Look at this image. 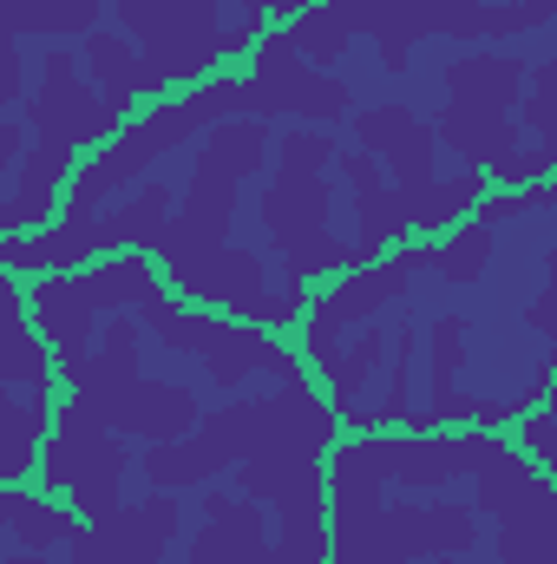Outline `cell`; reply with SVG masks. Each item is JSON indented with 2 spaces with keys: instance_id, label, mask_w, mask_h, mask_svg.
<instances>
[{
  "instance_id": "obj_14",
  "label": "cell",
  "mask_w": 557,
  "mask_h": 564,
  "mask_svg": "<svg viewBox=\"0 0 557 564\" xmlns=\"http://www.w3.org/2000/svg\"><path fill=\"white\" fill-rule=\"evenodd\" d=\"M250 119H308V126H341L354 112V93L348 79H335L328 66L302 59L288 33H263L250 66Z\"/></svg>"
},
{
  "instance_id": "obj_28",
  "label": "cell",
  "mask_w": 557,
  "mask_h": 564,
  "mask_svg": "<svg viewBox=\"0 0 557 564\" xmlns=\"http://www.w3.org/2000/svg\"><path fill=\"white\" fill-rule=\"evenodd\" d=\"M492 243H499V230L492 224H479V217H466L452 237H439V276L446 282H479L485 276V263H492Z\"/></svg>"
},
{
  "instance_id": "obj_17",
  "label": "cell",
  "mask_w": 557,
  "mask_h": 564,
  "mask_svg": "<svg viewBox=\"0 0 557 564\" xmlns=\"http://www.w3.org/2000/svg\"><path fill=\"white\" fill-rule=\"evenodd\" d=\"M354 144H361L368 158H381L387 177H394L401 191H426V184H439V171H433V158H439V132L419 119L414 106H361V112H354Z\"/></svg>"
},
{
  "instance_id": "obj_5",
  "label": "cell",
  "mask_w": 557,
  "mask_h": 564,
  "mask_svg": "<svg viewBox=\"0 0 557 564\" xmlns=\"http://www.w3.org/2000/svg\"><path fill=\"white\" fill-rule=\"evenodd\" d=\"M139 322L177 355H197L210 368L217 388H243L250 375H276V381H308V355L302 341H282L276 328L263 322H243V315H223V308H197L171 289H157L139 308Z\"/></svg>"
},
{
  "instance_id": "obj_8",
  "label": "cell",
  "mask_w": 557,
  "mask_h": 564,
  "mask_svg": "<svg viewBox=\"0 0 557 564\" xmlns=\"http://www.w3.org/2000/svg\"><path fill=\"white\" fill-rule=\"evenodd\" d=\"M472 506L499 525V564H557V473L499 440L472 473Z\"/></svg>"
},
{
  "instance_id": "obj_10",
  "label": "cell",
  "mask_w": 557,
  "mask_h": 564,
  "mask_svg": "<svg viewBox=\"0 0 557 564\" xmlns=\"http://www.w3.org/2000/svg\"><path fill=\"white\" fill-rule=\"evenodd\" d=\"M419 270H439V243H426V237L387 250V257H374V263H361V270H341V282L328 295H315L308 315H302V328H295L308 368L315 375H335V361L348 348V328H368L387 302H401Z\"/></svg>"
},
{
  "instance_id": "obj_29",
  "label": "cell",
  "mask_w": 557,
  "mask_h": 564,
  "mask_svg": "<svg viewBox=\"0 0 557 564\" xmlns=\"http://www.w3.org/2000/svg\"><path fill=\"white\" fill-rule=\"evenodd\" d=\"M525 132L538 139V151L557 164V59L532 66V93H525Z\"/></svg>"
},
{
  "instance_id": "obj_4",
  "label": "cell",
  "mask_w": 557,
  "mask_h": 564,
  "mask_svg": "<svg viewBox=\"0 0 557 564\" xmlns=\"http://www.w3.org/2000/svg\"><path fill=\"white\" fill-rule=\"evenodd\" d=\"M139 348H144V322L112 315V322H106V341H92V355H86L73 375H59L66 394L86 401L112 433H139V440H151V446L190 440L197 421H204L197 394L177 388V381H151V375H139Z\"/></svg>"
},
{
  "instance_id": "obj_27",
  "label": "cell",
  "mask_w": 557,
  "mask_h": 564,
  "mask_svg": "<svg viewBox=\"0 0 557 564\" xmlns=\"http://www.w3.org/2000/svg\"><path fill=\"white\" fill-rule=\"evenodd\" d=\"M426 0H368V40L381 46L387 73H407V53L426 40Z\"/></svg>"
},
{
  "instance_id": "obj_32",
  "label": "cell",
  "mask_w": 557,
  "mask_h": 564,
  "mask_svg": "<svg viewBox=\"0 0 557 564\" xmlns=\"http://www.w3.org/2000/svg\"><path fill=\"white\" fill-rule=\"evenodd\" d=\"M551 171H557V164L538 151V144H532V151L518 144L512 158H499V164H492V184H499V191H532V184H551Z\"/></svg>"
},
{
  "instance_id": "obj_34",
  "label": "cell",
  "mask_w": 557,
  "mask_h": 564,
  "mask_svg": "<svg viewBox=\"0 0 557 564\" xmlns=\"http://www.w3.org/2000/svg\"><path fill=\"white\" fill-rule=\"evenodd\" d=\"M288 13H295V0H243V26H230V46H256Z\"/></svg>"
},
{
  "instance_id": "obj_37",
  "label": "cell",
  "mask_w": 557,
  "mask_h": 564,
  "mask_svg": "<svg viewBox=\"0 0 557 564\" xmlns=\"http://www.w3.org/2000/svg\"><path fill=\"white\" fill-rule=\"evenodd\" d=\"M525 210H532V197H525V191H499V184H492V191L479 197V210H472V217L499 230V224H512V217H525Z\"/></svg>"
},
{
  "instance_id": "obj_26",
  "label": "cell",
  "mask_w": 557,
  "mask_h": 564,
  "mask_svg": "<svg viewBox=\"0 0 557 564\" xmlns=\"http://www.w3.org/2000/svg\"><path fill=\"white\" fill-rule=\"evenodd\" d=\"M381 355H387V328H361V335H348V348H341V361H335V375H321L328 381V401H335V414L348 426H361V388H368V375L381 368Z\"/></svg>"
},
{
  "instance_id": "obj_39",
  "label": "cell",
  "mask_w": 557,
  "mask_h": 564,
  "mask_svg": "<svg viewBox=\"0 0 557 564\" xmlns=\"http://www.w3.org/2000/svg\"><path fill=\"white\" fill-rule=\"evenodd\" d=\"M7 564H46V552H13Z\"/></svg>"
},
{
  "instance_id": "obj_36",
  "label": "cell",
  "mask_w": 557,
  "mask_h": 564,
  "mask_svg": "<svg viewBox=\"0 0 557 564\" xmlns=\"http://www.w3.org/2000/svg\"><path fill=\"white\" fill-rule=\"evenodd\" d=\"M525 322H532V328H538V335L557 348V250L545 257V289H538V302L525 308Z\"/></svg>"
},
{
  "instance_id": "obj_15",
  "label": "cell",
  "mask_w": 557,
  "mask_h": 564,
  "mask_svg": "<svg viewBox=\"0 0 557 564\" xmlns=\"http://www.w3.org/2000/svg\"><path fill=\"white\" fill-rule=\"evenodd\" d=\"M256 433H263V401H230L217 414H204L190 440H164V446H144V479L151 492H190L230 466H243L256 453Z\"/></svg>"
},
{
  "instance_id": "obj_1",
  "label": "cell",
  "mask_w": 557,
  "mask_h": 564,
  "mask_svg": "<svg viewBox=\"0 0 557 564\" xmlns=\"http://www.w3.org/2000/svg\"><path fill=\"white\" fill-rule=\"evenodd\" d=\"M394 426L354 433L328 453V564H419L466 558L479 545V506L414 499L387 506Z\"/></svg>"
},
{
  "instance_id": "obj_41",
  "label": "cell",
  "mask_w": 557,
  "mask_h": 564,
  "mask_svg": "<svg viewBox=\"0 0 557 564\" xmlns=\"http://www.w3.org/2000/svg\"><path fill=\"white\" fill-rule=\"evenodd\" d=\"M270 564H288V558H282V552H276V558H270Z\"/></svg>"
},
{
  "instance_id": "obj_20",
  "label": "cell",
  "mask_w": 557,
  "mask_h": 564,
  "mask_svg": "<svg viewBox=\"0 0 557 564\" xmlns=\"http://www.w3.org/2000/svg\"><path fill=\"white\" fill-rule=\"evenodd\" d=\"M53 341L40 335L33 322V295H26V276H0V388H53Z\"/></svg>"
},
{
  "instance_id": "obj_3",
  "label": "cell",
  "mask_w": 557,
  "mask_h": 564,
  "mask_svg": "<svg viewBox=\"0 0 557 564\" xmlns=\"http://www.w3.org/2000/svg\"><path fill=\"white\" fill-rule=\"evenodd\" d=\"M341 164L335 139L321 126H302L276 144V177L263 191V230H270V250L282 257V282H321L335 270H361V243H341L328 230V210H335V191H328V171Z\"/></svg>"
},
{
  "instance_id": "obj_12",
  "label": "cell",
  "mask_w": 557,
  "mask_h": 564,
  "mask_svg": "<svg viewBox=\"0 0 557 564\" xmlns=\"http://www.w3.org/2000/svg\"><path fill=\"white\" fill-rule=\"evenodd\" d=\"M164 282H171V295H184L197 308H223V315H243L263 328H302V315H308V282H270L263 250H243V243L177 263V270H164Z\"/></svg>"
},
{
  "instance_id": "obj_33",
  "label": "cell",
  "mask_w": 557,
  "mask_h": 564,
  "mask_svg": "<svg viewBox=\"0 0 557 564\" xmlns=\"http://www.w3.org/2000/svg\"><path fill=\"white\" fill-rule=\"evenodd\" d=\"M26 40H13V33H0V106H13V112H26Z\"/></svg>"
},
{
  "instance_id": "obj_13",
  "label": "cell",
  "mask_w": 557,
  "mask_h": 564,
  "mask_svg": "<svg viewBox=\"0 0 557 564\" xmlns=\"http://www.w3.org/2000/svg\"><path fill=\"white\" fill-rule=\"evenodd\" d=\"M26 132L40 144H66V151H99V144H112L125 126H132V112H119L92 79H86V59H73V53H59V46H46L40 53V66H33V99H26Z\"/></svg>"
},
{
  "instance_id": "obj_6",
  "label": "cell",
  "mask_w": 557,
  "mask_h": 564,
  "mask_svg": "<svg viewBox=\"0 0 557 564\" xmlns=\"http://www.w3.org/2000/svg\"><path fill=\"white\" fill-rule=\"evenodd\" d=\"M263 158H270V126L263 119H223V126H210V139H204L197 164H190V184L177 197V217H171V230L157 243L164 270L197 263V257H210V250L230 243L243 177L263 171Z\"/></svg>"
},
{
  "instance_id": "obj_11",
  "label": "cell",
  "mask_w": 557,
  "mask_h": 564,
  "mask_svg": "<svg viewBox=\"0 0 557 564\" xmlns=\"http://www.w3.org/2000/svg\"><path fill=\"white\" fill-rule=\"evenodd\" d=\"M125 466H132L125 440L99 421L86 401H73V394H66V401H59V414H53V433H46L40 486H46V492H59V499H73L86 519H106V512H119V506H125Z\"/></svg>"
},
{
  "instance_id": "obj_24",
  "label": "cell",
  "mask_w": 557,
  "mask_h": 564,
  "mask_svg": "<svg viewBox=\"0 0 557 564\" xmlns=\"http://www.w3.org/2000/svg\"><path fill=\"white\" fill-rule=\"evenodd\" d=\"M282 33L295 40V53H302V59L335 66V59L368 33V0H315V7H308V13H295Z\"/></svg>"
},
{
  "instance_id": "obj_35",
  "label": "cell",
  "mask_w": 557,
  "mask_h": 564,
  "mask_svg": "<svg viewBox=\"0 0 557 564\" xmlns=\"http://www.w3.org/2000/svg\"><path fill=\"white\" fill-rule=\"evenodd\" d=\"M518 446H525L545 473H557V414H525V421H518Z\"/></svg>"
},
{
  "instance_id": "obj_21",
  "label": "cell",
  "mask_w": 557,
  "mask_h": 564,
  "mask_svg": "<svg viewBox=\"0 0 557 564\" xmlns=\"http://www.w3.org/2000/svg\"><path fill=\"white\" fill-rule=\"evenodd\" d=\"M53 388H0V479L26 486L46 459V433H53Z\"/></svg>"
},
{
  "instance_id": "obj_19",
  "label": "cell",
  "mask_w": 557,
  "mask_h": 564,
  "mask_svg": "<svg viewBox=\"0 0 557 564\" xmlns=\"http://www.w3.org/2000/svg\"><path fill=\"white\" fill-rule=\"evenodd\" d=\"M276 539L263 525V506L250 492H210L197 539H190V564H270Z\"/></svg>"
},
{
  "instance_id": "obj_31",
  "label": "cell",
  "mask_w": 557,
  "mask_h": 564,
  "mask_svg": "<svg viewBox=\"0 0 557 564\" xmlns=\"http://www.w3.org/2000/svg\"><path fill=\"white\" fill-rule=\"evenodd\" d=\"M426 26L446 40H485V0H426Z\"/></svg>"
},
{
  "instance_id": "obj_7",
  "label": "cell",
  "mask_w": 557,
  "mask_h": 564,
  "mask_svg": "<svg viewBox=\"0 0 557 564\" xmlns=\"http://www.w3.org/2000/svg\"><path fill=\"white\" fill-rule=\"evenodd\" d=\"M525 59L512 53H466L446 66V106L433 119L439 144L466 171H492L499 158L518 151V99H525Z\"/></svg>"
},
{
  "instance_id": "obj_40",
  "label": "cell",
  "mask_w": 557,
  "mask_h": 564,
  "mask_svg": "<svg viewBox=\"0 0 557 564\" xmlns=\"http://www.w3.org/2000/svg\"><path fill=\"white\" fill-rule=\"evenodd\" d=\"M433 564H459V558H433Z\"/></svg>"
},
{
  "instance_id": "obj_25",
  "label": "cell",
  "mask_w": 557,
  "mask_h": 564,
  "mask_svg": "<svg viewBox=\"0 0 557 564\" xmlns=\"http://www.w3.org/2000/svg\"><path fill=\"white\" fill-rule=\"evenodd\" d=\"M106 0H0V26L13 40H86L99 33Z\"/></svg>"
},
{
  "instance_id": "obj_30",
  "label": "cell",
  "mask_w": 557,
  "mask_h": 564,
  "mask_svg": "<svg viewBox=\"0 0 557 564\" xmlns=\"http://www.w3.org/2000/svg\"><path fill=\"white\" fill-rule=\"evenodd\" d=\"M545 20H557V0H485V40L538 33Z\"/></svg>"
},
{
  "instance_id": "obj_22",
  "label": "cell",
  "mask_w": 557,
  "mask_h": 564,
  "mask_svg": "<svg viewBox=\"0 0 557 564\" xmlns=\"http://www.w3.org/2000/svg\"><path fill=\"white\" fill-rule=\"evenodd\" d=\"M0 512H7V532H13V552H53V545H79L86 532V512L59 492H33V486H7L0 492Z\"/></svg>"
},
{
  "instance_id": "obj_23",
  "label": "cell",
  "mask_w": 557,
  "mask_h": 564,
  "mask_svg": "<svg viewBox=\"0 0 557 564\" xmlns=\"http://www.w3.org/2000/svg\"><path fill=\"white\" fill-rule=\"evenodd\" d=\"M79 59H86V79H92L119 112L151 106V73H144V53H139V40H132V33L99 26V33H86V40H79Z\"/></svg>"
},
{
  "instance_id": "obj_38",
  "label": "cell",
  "mask_w": 557,
  "mask_h": 564,
  "mask_svg": "<svg viewBox=\"0 0 557 564\" xmlns=\"http://www.w3.org/2000/svg\"><path fill=\"white\" fill-rule=\"evenodd\" d=\"M525 197H532V210H551V204H557V177H551V184H532Z\"/></svg>"
},
{
  "instance_id": "obj_9",
  "label": "cell",
  "mask_w": 557,
  "mask_h": 564,
  "mask_svg": "<svg viewBox=\"0 0 557 564\" xmlns=\"http://www.w3.org/2000/svg\"><path fill=\"white\" fill-rule=\"evenodd\" d=\"M112 7H119V33L139 40L151 99L210 79L223 53H237L230 26H217V0H112Z\"/></svg>"
},
{
  "instance_id": "obj_2",
  "label": "cell",
  "mask_w": 557,
  "mask_h": 564,
  "mask_svg": "<svg viewBox=\"0 0 557 564\" xmlns=\"http://www.w3.org/2000/svg\"><path fill=\"white\" fill-rule=\"evenodd\" d=\"M341 446V414L308 381H276L263 401L256 453L237 466V492L276 512V552L288 564H328V453Z\"/></svg>"
},
{
  "instance_id": "obj_18",
  "label": "cell",
  "mask_w": 557,
  "mask_h": 564,
  "mask_svg": "<svg viewBox=\"0 0 557 564\" xmlns=\"http://www.w3.org/2000/svg\"><path fill=\"white\" fill-rule=\"evenodd\" d=\"M73 171H79V151L33 139V151H26L20 171H13V191H7V210H0V237H33V230H46V224L66 210Z\"/></svg>"
},
{
  "instance_id": "obj_16",
  "label": "cell",
  "mask_w": 557,
  "mask_h": 564,
  "mask_svg": "<svg viewBox=\"0 0 557 564\" xmlns=\"http://www.w3.org/2000/svg\"><path fill=\"white\" fill-rule=\"evenodd\" d=\"M177 525H184L177 492H151L139 506L86 519V532L73 545V564H164V552L177 545Z\"/></svg>"
}]
</instances>
